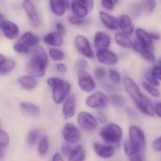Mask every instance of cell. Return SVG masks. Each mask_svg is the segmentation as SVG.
<instances>
[{
  "label": "cell",
  "instance_id": "obj_43",
  "mask_svg": "<svg viewBox=\"0 0 161 161\" xmlns=\"http://www.w3.org/2000/svg\"><path fill=\"white\" fill-rule=\"evenodd\" d=\"M75 145L69 144V143H66V142H65V144H63L62 147H61V154H62L64 157L68 158V157L73 153V151L75 150Z\"/></svg>",
  "mask_w": 161,
  "mask_h": 161
},
{
  "label": "cell",
  "instance_id": "obj_13",
  "mask_svg": "<svg viewBox=\"0 0 161 161\" xmlns=\"http://www.w3.org/2000/svg\"><path fill=\"white\" fill-rule=\"evenodd\" d=\"M96 58L101 64L106 66H114L119 62V56L108 48L97 50Z\"/></svg>",
  "mask_w": 161,
  "mask_h": 161
},
{
  "label": "cell",
  "instance_id": "obj_34",
  "mask_svg": "<svg viewBox=\"0 0 161 161\" xmlns=\"http://www.w3.org/2000/svg\"><path fill=\"white\" fill-rule=\"evenodd\" d=\"M48 56L53 61H57V62H60L65 58L64 52L58 47H51L48 51Z\"/></svg>",
  "mask_w": 161,
  "mask_h": 161
},
{
  "label": "cell",
  "instance_id": "obj_2",
  "mask_svg": "<svg viewBox=\"0 0 161 161\" xmlns=\"http://www.w3.org/2000/svg\"><path fill=\"white\" fill-rule=\"evenodd\" d=\"M46 82L51 89L52 99L55 104H63V102L71 95L72 85L70 82L57 76L48 77Z\"/></svg>",
  "mask_w": 161,
  "mask_h": 161
},
{
  "label": "cell",
  "instance_id": "obj_49",
  "mask_svg": "<svg viewBox=\"0 0 161 161\" xmlns=\"http://www.w3.org/2000/svg\"><path fill=\"white\" fill-rule=\"evenodd\" d=\"M56 70H57V72L59 73V74H66L67 71H68L67 66H66L64 63H62V62H58V63L56 64Z\"/></svg>",
  "mask_w": 161,
  "mask_h": 161
},
{
  "label": "cell",
  "instance_id": "obj_56",
  "mask_svg": "<svg viewBox=\"0 0 161 161\" xmlns=\"http://www.w3.org/2000/svg\"><path fill=\"white\" fill-rule=\"evenodd\" d=\"M158 64H159V65H160V66H161V58H160V59H159V60H158Z\"/></svg>",
  "mask_w": 161,
  "mask_h": 161
},
{
  "label": "cell",
  "instance_id": "obj_50",
  "mask_svg": "<svg viewBox=\"0 0 161 161\" xmlns=\"http://www.w3.org/2000/svg\"><path fill=\"white\" fill-rule=\"evenodd\" d=\"M56 31L59 32L60 34L64 35L66 33V29H65V26L61 24V23H57L56 24Z\"/></svg>",
  "mask_w": 161,
  "mask_h": 161
},
{
  "label": "cell",
  "instance_id": "obj_5",
  "mask_svg": "<svg viewBox=\"0 0 161 161\" xmlns=\"http://www.w3.org/2000/svg\"><path fill=\"white\" fill-rule=\"evenodd\" d=\"M109 102V96L102 91L93 92L85 99V105L92 109H103L108 107Z\"/></svg>",
  "mask_w": 161,
  "mask_h": 161
},
{
  "label": "cell",
  "instance_id": "obj_6",
  "mask_svg": "<svg viewBox=\"0 0 161 161\" xmlns=\"http://www.w3.org/2000/svg\"><path fill=\"white\" fill-rule=\"evenodd\" d=\"M76 122L80 129L86 132L95 131L99 124L97 118L88 111H80L76 116Z\"/></svg>",
  "mask_w": 161,
  "mask_h": 161
},
{
  "label": "cell",
  "instance_id": "obj_48",
  "mask_svg": "<svg viewBox=\"0 0 161 161\" xmlns=\"http://www.w3.org/2000/svg\"><path fill=\"white\" fill-rule=\"evenodd\" d=\"M96 118H97V121L99 124H102V125H106L107 122H108V118H107V115L103 112V111H98L97 114H96Z\"/></svg>",
  "mask_w": 161,
  "mask_h": 161
},
{
  "label": "cell",
  "instance_id": "obj_45",
  "mask_svg": "<svg viewBox=\"0 0 161 161\" xmlns=\"http://www.w3.org/2000/svg\"><path fill=\"white\" fill-rule=\"evenodd\" d=\"M152 149L157 152V153H161V136L157 137L156 139H154V141L151 143Z\"/></svg>",
  "mask_w": 161,
  "mask_h": 161
},
{
  "label": "cell",
  "instance_id": "obj_12",
  "mask_svg": "<svg viewBox=\"0 0 161 161\" xmlns=\"http://www.w3.org/2000/svg\"><path fill=\"white\" fill-rule=\"evenodd\" d=\"M23 9L33 27H38L41 25V17L35 4L31 0L23 1Z\"/></svg>",
  "mask_w": 161,
  "mask_h": 161
},
{
  "label": "cell",
  "instance_id": "obj_7",
  "mask_svg": "<svg viewBox=\"0 0 161 161\" xmlns=\"http://www.w3.org/2000/svg\"><path fill=\"white\" fill-rule=\"evenodd\" d=\"M79 128L80 127H77L73 123L65 124L61 131V135L64 142L73 145L77 144L81 140V131Z\"/></svg>",
  "mask_w": 161,
  "mask_h": 161
},
{
  "label": "cell",
  "instance_id": "obj_29",
  "mask_svg": "<svg viewBox=\"0 0 161 161\" xmlns=\"http://www.w3.org/2000/svg\"><path fill=\"white\" fill-rule=\"evenodd\" d=\"M114 41L115 42L124 49H130L133 48L134 42L129 38L128 35L123 33V32H117L114 35Z\"/></svg>",
  "mask_w": 161,
  "mask_h": 161
},
{
  "label": "cell",
  "instance_id": "obj_20",
  "mask_svg": "<svg viewBox=\"0 0 161 161\" xmlns=\"http://www.w3.org/2000/svg\"><path fill=\"white\" fill-rule=\"evenodd\" d=\"M93 43L97 50L108 48L111 44L110 36L104 31H97L93 37Z\"/></svg>",
  "mask_w": 161,
  "mask_h": 161
},
{
  "label": "cell",
  "instance_id": "obj_42",
  "mask_svg": "<svg viewBox=\"0 0 161 161\" xmlns=\"http://www.w3.org/2000/svg\"><path fill=\"white\" fill-rule=\"evenodd\" d=\"M117 3L118 0H101V5L106 11H113Z\"/></svg>",
  "mask_w": 161,
  "mask_h": 161
},
{
  "label": "cell",
  "instance_id": "obj_14",
  "mask_svg": "<svg viewBox=\"0 0 161 161\" xmlns=\"http://www.w3.org/2000/svg\"><path fill=\"white\" fill-rule=\"evenodd\" d=\"M128 136L129 140L142 147V149L146 146V137L144 131L138 125H130L128 128Z\"/></svg>",
  "mask_w": 161,
  "mask_h": 161
},
{
  "label": "cell",
  "instance_id": "obj_51",
  "mask_svg": "<svg viewBox=\"0 0 161 161\" xmlns=\"http://www.w3.org/2000/svg\"><path fill=\"white\" fill-rule=\"evenodd\" d=\"M155 114L161 119V102H157L155 104Z\"/></svg>",
  "mask_w": 161,
  "mask_h": 161
},
{
  "label": "cell",
  "instance_id": "obj_36",
  "mask_svg": "<svg viewBox=\"0 0 161 161\" xmlns=\"http://www.w3.org/2000/svg\"><path fill=\"white\" fill-rule=\"evenodd\" d=\"M110 103L115 107V108H124L126 105V99L118 93H113L109 96Z\"/></svg>",
  "mask_w": 161,
  "mask_h": 161
},
{
  "label": "cell",
  "instance_id": "obj_24",
  "mask_svg": "<svg viewBox=\"0 0 161 161\" xmlns=\"http://www.w3.org/2000/svg\"><path fill=\"white\" fill-rule=\"evenodd\" d=\"M133 49L136 51V53H138L142 58H143L145 60H147L148 62H154L156 61V56L154 54V51L145 47L144 45H142V43H140L138 41L134 42L133 44Z\"/></svg>",
  "mask_w": 161,
  "mask_h": 161
},
{
  "label": "cell",
  "instance_id": "obj_30",
  "mask_svg": "<svg viewBox=\"0 0 161 161\" xmlns=\"http://www.w3.org/2000/svg\"><path fill=\"white\" fill-rule=\"evenodd\" d=\"M10 142V138L8 133L2 128L0 131V160H3Z\"/></svg>",
  "mask_w": 161,
  "mask_h": 161
},
{
  "label": "cell",
  "instance_id": "obj_41",
  "mask_svg": "<svg viewBox=\"0 0 161 161\" xmlns=\"http://www.w3.org/2000/svg\"><path fill=\"white\" fill-rule=\"evenodd\" d=\"M144 77H145V81L149 82L150 84H152V85H154V86H156V87H159V85H160L159 82H160V81L158 80V79L155 77V75L152 74L151 70H147V71L144 72Z\"/></svg>",
  "mask_w": 161,
  "mask_h": 161
},
{
  "label": "cell",
  "instance_id": "obj_54",
  "mask_svg": "<svg viewBox=\"0 0 161 161\" xmlns=\"http://www.w3.org/2000/svg\"><path fill=\"white\" fill-rule=\"evenodd\" d=\"M80 2H82L84 5H86L90 9H92L94 7V0H79Z\"/></svg>",
  "mask_w": 161,
  "mask_h": 161
},
{
  "label": "cell",
  "instance_id": "obj_3",
  "mask_svg": "<svg viewBox=\"0 0 161 161\" xmlns=\"http://www.w3.org/2000/svg\"><path fill=\"white\" fill-rule=\"evenodd\" d=\"M99 136L108 144H117L123 139L124 130L117 123H107L100 129Z\"/></svg>",
  "mask_w": 161,
  "mask_h": 161
},
{
  "label": "cell",
  "instance_id": "obj_33",
  "mask_svg": "<svg viewBox=\"0 0 161 161\" xmlns=\"http://www.w3.org/2000/svg\"><path fill=\"white\" fill-rule=\"evenodd\" d=\"M50 147V142H49V139L48 137H42L38 142L37 145V152L41 157H44L49 150Z\"/></svg>",
  "mask_w": 161,
  "mask_h": 161
},
{
  "label": "cell",
  "instance_id": "obj_35",
  "mask_svg": "<svg viewBox=\"0 0 161 161\" xmlns=\"http://www.w3.org/2000/svg\"><path fill=\"white\" fill-rule=\"evenodd\" d=\"M40 135H41V132L39 129H31L27 135H26V143L28 146H33L35 145L37 142H39L40 141Z\"/></svg>",
  "mask_w": 161,
  "mask_h": 161
},
{
  "label": "cell",
  "instance_id": "obj_16",
  "mask_svg": "<svg viewBox=\"0 0 161 161\" xmlns=\"http://www.w3.org/2000/svg\"><path fill=\"white\" fill-rule=\"evenodd\" d=\"M76 110V98L75 95H70L62 104V116L65 120H69L73 118L75 114Z\"/></svg>",
  "mask_w": 161,
  "mask_h": 161
},
{
  "label": "cell",
  "instance_id": "obj_52",
  "mask_svg": "<svg viewBox=\"0 0 161 161\" xmlns=\"http://www.w3.org/2000/svg\"><path fill=\"white\" fill-rule=\"evenodd\" d=\"M128 160L144 161V159H143V157H142V153H141V154H137V155H134V156H132V157H129V158H128Z\"/></svg>",
  "mask_w": 161,
  "mask_h": 161
},
{
  "label": "cell",
  "instance_id": "obj_21",
  "mask_svg": "<svg viewBox=\"0 0 161 161\" xmlns=\"http://www.w3.org/2000/svg\"><path fill=\"white\" fill-rule=\"evenodd\" d=\"M42 41L45 44L52 46V47H59L64 43L63 35L58 31L49 32L45 34L42 38Z\"/></svg>",
  "mask_w": 161,
  "mask_h": 161
},
{
  "label": "cell",
  "instance_id": "obj_47",
  "mask_svg": "<svg viewBox=\"0 0 161 161\" xmlns=\"http://www.w3.org/2000/svg\"><path fill=\"white\" fill-rule=\"evenodd\" d=\"M151 72H152V74L155 75V77H156L158 80L161 81V66L158 63V64H155V65L152 67Z\"/></svg>",
  "mask_w": 161,
  "mask_h": 161
},
{
  "label": "cell",
  "instance_id": "obj_1",
  "mask_svg": "<svg viewBox=\"0 0 161 161\" xmlns=\"http://www.w3.org/2000/svg\"><path fill=\"white\" fill-rule=\"evenodd\" d=\"M48 58L49 56L44 48L41 45H37L32 50L31 58L25 66L26 75H32L36 78L43 77L48 66Z\"/></svg>",
  "mask_w": 161,
  "mask_h": 161
},
{
  "label": "cell",
  "instance_id": "obj_25",
  "mask_svg": "<svg viewBox=\"0 0 161 161\" xmlns=\"http://www.w3.org/2000/svg\"><path fill=\"white\" fill-rule=\"evenodd\" d=\"M17 82L19 84V86L25 90V91H33L37 88L38 86V80L36 77L29 75H21L17 78Z\"/></svg>",
  "mask_w": 161,
  "mask_h": 161
},
{
  "label": "cell",
  "instance_id": "obj_10",
  "mask_svg": "<svg viewBox=\"0 0 161 161\" xmlns=\"http://www.w3.org/2000/svg\"><path fill=\"white\" fill-rule=\"evenodd\" d=\"M75 45L77 51L87 58H93L94 53L89 39L84 35H76L75 37Z\"/></svg>",
  "mask_w": 161,
  "mask_h": 161
},
{
  "label": "cell",
  "instance_id": "obj_27",
  "mask_svg": "<svg viewBox=\"0 0 161 161\" xmlns=\"http://www.w3.org/2000/svg\"><path fill=\"white\" fill-rule=\"evenodd\" d=\"M16 61L11 58H7L3 54L0 55V74L1 75H5L9 74L15 67Z\"/></svg>",
  "mask_w": 161,
  "mask_h": 161
},
{
  "label": "cell",
  "instance_id": "obj_38",
  "mask_svg": "<svg viewBox=\"0 0 161 161\" xmlns=\"http://www.w3.org/2000/svg\"><path fill=\"white\" fill-rule=\"evenodd\" d=\"M142 88L144 89V91H145L148 94H150L151 96H153V97H155V98H159V97H160V92L158 91V89L156 86L150 84V83L147 82V81H143L142 84Z\"/></svg>",
  "mask_w": 161,
  "mask_h": 161
},
{
  "label": "cell",
  "instance_id": "obj_44",
  "mask_svg": "<svg viewBox=\"0 0 161 161\" xmlns=\"http://www.w3.org/2000/svg\"><path fill=\"white\" fill-rule=\"evenodd\" d=\"M75 68L77 71H82V70H86L87 71V69L89 68V62L87 60L83 59V58L78 59L75 62Z\"/></svg>",
  "mask_w": 161,
  "mask_h": 161
},
{
  "label": "cell",
  "instance_id": "obj_31",
  "mask_svg": "<svg viewBox=\"0 0 161 161\" xmlns=\"http://www.w3.org/2000/svg\"><path fill=\"white\" fill-rule=\"evenodd\" d=\"M142 150L143 149L142 147H140L139 145H137L130 140H127L124 143V153L127 158L132 157L137 154H141L142 152Z\"/></svg>",
  "mask_w": 161,
  "mask_h": 161
},
{
  "label": "cell",
  "instance_id": "obj_28",
  "mask_svg": "<svg viewBox=\"0 0 161 161\" xmlns=\"http://www.w3.org/2000/svg\"><path fill=\"white\" fill-rule=\"evenodd\" d=\"M71 8L75 15L81 17V18H86L90 11V8L79 0H72Z\"/></svg>",
  "mask_w": 161,
  "mask_h": 161
},
{
  "label": "cell",
  "instance_id": "obj_32",
  "mask_svg": "<svg viewBox=\"0 0 161 161\" xmlns=\"http://www.w3.org/2000/svg\"><path fill=\"white\" fill-rule=\"evenodd\" d=\"M87 158L86 149L82 145H75L73 153L67 158V161H85Z\"/></svg>",
  "mask_w": 161,
  "mask_h": 161
},
{
  "label": "cell",
  "instance_id": "obj_9",
  "mask_svg": "<svg viewBox=\"0 0 161 161\" xmlns=\"http://www.w3.org/2000/svg\"><path fill=\"white\" fill-rule=\"evenodd\" d=\"M77 84L81 91L92 93L96 89V82L94 78L86 70L77 71Z\"/></svg>",
  "mask_w": 161,
  "mask_h": 161
},
{
  "label": "cell",
  "instance_id": "obj_46",
  "mask_svg": "<svg viewBox=\"0 0 161 161\" xmlns=\"http://www.w3.org/2000/svg\"><path fill=\"white\" fill-rule=\"evenodd\" d=\"M94 75L98 80H102L106 76V70L103 67H96L94 69Z\"/></svg>",
  "mask_w": 161,
  "mask_h": 161
},
{
  "label": "cell",
  "instance_id": "obj_39",
  "mask_svg": "<svg viewBox=\"0 0 161 161\" xmlns=\"http://www.w3.org/2000/svg\"><path fill=\"white\" fill-rule=\"evenodd\" d=\"M108 77H109V80L115 85H119L123 81L121 74L117 70L112 69V68L108 70Z\"/></svg>",
  "mask_w": 161,
  "mask_h": 161
},
{
  "label": "cell",
  "instance_id": "obj_53",
  "mask_svg": "<svg viewBox=\"0 0 161 161\" xmlns=\"http://www.w3.org/2000/svg\"><path fill=\"white\" fill-rule=\"evenodd\" d=\"M51 161H64L63 155L60 154V153H58V152H56V153L53 155Z\"/></svg>",
  "mask_w": 161,
  "mask_h": 161
},
{
  "label": "cell",
  "instance_id": "obj_40",
  "mask_svg": "<svg viewBox=\"0 0 161 161\" xmlns=\"http://www.w3.org/2000/svg\"><path fill=\"white\" fill-rule=\"evenodd\" d=\"M68 22L70 25H75V26H81V25H84L87 21L85 20V18H81V17H78L75 14L73 15H70L68 17Z\"/></svg>",
  "mask_w": 161,
  "mask_h": 161
},
{
  "label": "cell",
  "instance_id": "obj_19",
  "mask_svg": "<svg viewBox=\"0 0 161 161\" xmlns=\"http://www.w3.org/2000/svg\"><path fill=\"white\" fill-rule=\"evenodd\" d=\"M135 33H136L137 41L140 43L154 51V39L152 37L151 32H148L147 30L142 27H137L135 29Z\"/></svg>",
  "mask_w": 161,
  "mask_h": 161
},
{
  "label": "cell",
  "instance_id": "obj_11",
  "mask_svg": "<svg viewBox=\"0 0 161 161\" xmlns=\"http://www.w3.org/2000/svg\"><path fill=\"white\" fill-rule=\"evenodd\" d=\"M1 31L8 40H15L20 35L19 25L10 20H5L3 14H1Z\"/></svg>",
  "mask_w": 161,
  "mask_h": 161
},
{
  "label": "cell",
  "instance_id": "obj_8",
  "mask_svg": "<svg viewBox=\"0 0 161 161\" xmlns=\"http://www.w3.org/2000/svg\"><path fill=\"white\" fill-rule=\"evenodd\" d=\"M123 85H124L125 91L129 95V97L132 99L134 104L139 102L143 97L144 94L142 93L141 88L139 87V85L135 82V80L132 77L125 75L123 78Z\"/></svg>",
  "mask_w": 161,
  "mask_h": 161
},
{
  "label": "cell",
  "instance_id": "obj_37",
  "mask_svg": "<svg viewBox=\"0 0 161 161\" xmlns=\"http://www.w3.org/2000/svg\"><path fill=\"white\" fill-rule=\"evenodd\" d=\"M157 4H158L157 0H141L142 9L148 14H151L155 11L157 8Z\"/></svg>",
  "mask_w": 161,
  "mask_h": 161
},
{
  "label": "cell",
  "instance_id": "obj_22",
  "mask_svg": "<svg viewBox=\"0 0 161 161\" xmlns=\"http://www.w3.org/2000/svg\"><path fill=\"white\" fill-rule=\"evenodd\" d=\"M118 21H119V29L121 30V32L130 36L135 31V26L129 15L121 14L118 17Z\"/></svg>",
  "mask_w": 161,
  "mask_h": 161
},
{
  "label": "cell",
  "instance_id": "obj_55",
  "mask_svg": "<svg viewBox=\"0 0 161 161\" xmlns=\"http://www.w3.org/2000/svg\"><path fill=\"white\" fill-rule=\"evenodd\" d=\"M125 111H126L127 115H128V116H130L131 118L136 117V112H135L132 108H125Z\"/></svg>",
  "mask_w": 161,
  "mask_h": 161
},
{
  "label": "cell",
  "instance_id": "obj_18",
  "mask_svg": "<svg viewBox=\"0 0 161 161\" xmlns=\"http://www.w3.org/2000/svg\"><path fill=\"white\" fill-rule=\"evenodd\" d=\"M135 105H136V108L144 115H146L148 117H154L156 115L155 114V104L146 95H143V97L139 102H137Z\"/></svg>",
  "mask_w": 161,
  "mask_h": 161
},
{
  "label": "cell",
  "instance_id": "obj_17",
  "mask_svg": "<svg viewBox=\"0 0 161 161\" xmlns=\"http://www.w3.org/2000/svg\"><path fill=\"white\" fill-rule=\"evenodd\" d=\"M99 18L103 25L112 31H115L119 29V21L118 17H114L108 11L100 10L99 11Z\"/></svg>",
  "mask_w": 161,
  "mask_h": 161
},
{
  "label": "cell",
  "instance_id": "obj_26",
  "mask_svg": "<svg viewBox=\"0 0 161 161\" xmlns=\"http://www.w3.org/2000/svg\"><path fill=\"white\" fill-rule=\"evenodd\" d=\"M20 106V108L22 110V112L27 116H30V117H37L40 115L41 113V108L39 106H37L36 104L34 103H31V102H26V101H24V102H21L19 104Z\"/></svg>",
  "mask_w": 161,
  "mask_h": 161
},
{
  "label": "cell",
  "instance_id": "obj_23",
  "mask_svg": "<svg viewBox=\"0 0 161 161\" xmlns=\"http://www.w3.org/2000/svg\"><path fill=\"white\" fill-rule=\"evenodd\" d=\"M49 6L51 11L58 17L63 16L68 8H69V3L68 0H49Z\"/></svg>",
  "mask_w": 161,
  "mask_h": 161
},
{
  "label": "cell",
  "instance_id": "obj_15",
  "mask_svg": "<svg viewBox=\"0 0 161 161\" xmlns=\"http://www.w3.org/2000/svg\"><path fill=\"white\" fill-rule=\"evenodd\" d=\"M92 147L95 155L100 158L109 159L113 158L115 155V149L111 144H103L100 142H94Z\"/></svg>",
  "mask_w": 161,
  "mask_h": 161
},
{
  "label": "cell",
  "instance_id": "obj_4",
  "mask_svg": "<svg viewBox=\"0 0 161 161\" xmlns=\"http://www.w3.org/2000/svg\"><path fill=\"white\" fill-rule=\"evenodd\" d=\"M40 38L32 32H25L21 35L13 45V50L19 54H28L37 45H39Z\"/></svg>",
  "mask_w": 161,
  "mask_h": 161
}]
</instances>
